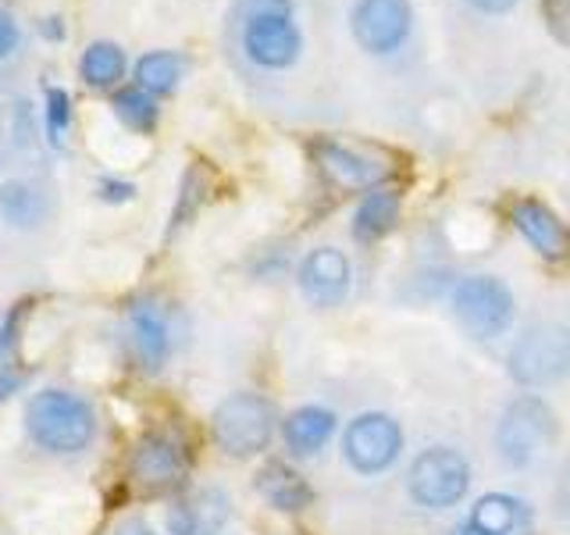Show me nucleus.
<instances>
[{
    "label": "nucleus",
    "instance_id": "obj_1",
    "mask_svg": "<svg viewBox=\"0 0 570 535\" xmlns=\"http://www.w3.org/2000/svg\"><path fill=\"white\" fill-rule=\"evenodd\" d=\"M239 50L261 71H289L303 58L293 0H239Z\"/></svg>",
    "mask_w": 570,
    "mask_h": 535
},
{
    "label": "nucleus",
    "instance_id": "obj_2",
    "mask_svg": "<svg viewBox=\"0 0 570 535\" xmlns=\"http://www.w3.org/2000/svg\"><path fill=\"white\" fill-rule=\"evenodd\" d=\"M26 428L32 442L50 454H79L97 436V415L79 392L43 389L26 407Z\"/></svg>",
    "mask_w": 570,
    "mask_h": 535
},
{
    "label": "nucleus",
    "instance_id": "obj_3",
    "mask_svg": "<svg viewBox=\"0 0 570 535\" xmlns=\"http://www.w3.org/2000/svg\"><path fill=\"white\" fill-rule=\"evenodd\" d=\"M557 439V415L539 392H521L507 403L495 425V450L507 468L521 471L539 460Z\"/></svg>",
    "mask_w": 570,
    "mask_h": 535
},
{
    "label": "nucleus",
    "instance_id": "obj_4",
    "mask_svg": "<svg viewBox=\"0 0 570 535\" xmlns=\"http://www.w3.org/2000/svg\"><path fill=\"white\" fill-rule=\"evenodd\" d=\"M278 415L261 392H232L210 415V436L228 457H257L275 436Z\"/></svg>",
    "mask_w": 570,
    "mask_h": 535
},
{
    "label": "nucleus",
    "instance_id": "obj_5",
    "mask_svg": "<svg viewBox=\"0 0 570 535\" xmlns=\"http://www.w3.org/2000/svg\"><path fill=\"white\" fill-rule=\"evenodd\" d=\"M450 308L456 325L478 343H492V339L507 335L517 314L510 285L495 275H463L450 293Z\"/></svg>",
    "mask_w": 570,
    "mask_h": 535
},
{
    "label": "nucleus",
    "instance_id": "obj_6",
    "mask_svg": "<svg viewBox=\"0 0 570 535\" xmlns=\"http://www.w3.org/2000/svg\"><path fill=\"white\" fill-rule=\"evenodd\" d=\"M471 489V464L453 446H428L406 468V493L424 510H450Z\"/></svg>",
    "mask_w": 570,
    "mask_h": 535
},
{
    "label": "nucleus",
    "instance_id": "obj_7",
    "mask_svg": "<svg viewBox=\"0 0 570 535\" xmlns=\"http://www.w3.org/2000/svg\"><path fill=\"white\" fill-rule=\"evenodd\" d=\"M507 371L517 386L546 389L570 374V332L560 325H531L513 339Z\"/></svg>",
    "mask_w": 570,
    "mask_h": 535
},
{
    "label": "nucleus",
    "instance_id": "obj_8",
    "mask_svg": "<svg viewBox=\"0 0 570 535\" xmlns=\"http://www.w3.org/2000/svg\"><path fill=\"white\" fill-rule=\"evenodd\" d=\"M403 454V428L385 410H364L343 432V460L356 475H382Z\"/></svg>",
    "mask_w": 570,
    "mask_h": 535
},
{
    "label": "nucleus",
    "instance_id": "obj_9",
    "mask_svg": "<svg viewBox=\"0 0 570 535\" xmlns=\"http://www.w3.org/2000/svg\"><path fill=\"white\" fill-rule=\"evenodd\" d=\"M414 29V4L410 0H356L350 11V32L356 47L371 58L400 54Z\"/></svg>",
    "mask_w": 570,
    "mask_h": 535
},
{
    "label": "nucleus",
    "instance_id": "obj_10",
    "mask_svg": "<svg viewBox=\"0 0 570 535\" xmlns=\"http://www.w3.org/2000/svg\"><path fill=\"white\" fill-rule=\"evenodd\" d=\"M311 154H314V165H317L321 178L332 183L335 189H343V193L379 189V186H385V178L392 175V168L385 165L379 154L350 147V143H338L332 136L314 139Z\"/></svg>",
    "mask_w": 570,
    "mask_h": 535
},
{
    "label": "nucleus",
    "instance_id": "obj_11",
    "mask_svg": "<svg viewBox=\"0 0 570 535\" xmlns=\"http://www.w3.org/2000/svg\"><path fill=\"white\" fill-rule=\"evenodd\" d=\"M189 471V457L183 442L165 436V432H147L129 454V478L142 493H171L183 486Z\"/></svg>",
    "mask_w": 570,
    "mask_h": 535
},
{
    "label": "nucleus",
    "instance_id": "obj_12",
    "mask_svg": "<svg viewBox=\"0 0 570 535\" xmlns=\"http://www.w3.org/2000/svg\"><path fill=\"white\" fill-rule=\"evenodd\" d=\"M296 285L314 308H338L350 296L353 285V264L338 246H314L296 268Z\"/></svg>",
    "mask_w": 570,
    "mask_h": 535
},
{
    "label": "nucleus",
    "instance_id": "obj_13",
    "mask_svg": "<svg viewBox=\"0 0 570 535\" xmlns=\"http://www.w3.org/2000/svg\"><path fill=\"white\" fill-rule=\"evenodd\" d=\"M510 225L542 261L549 264L570 261V225L549 204L534 201V196H521L510 207Z\"/></svg>",
    "mask_w": 570,
    "mask_h": 535
},
{
    "label": "nucleus",
    "instance_id": "obj_14",
    "mask_svg": "<svg viewBox=\"0 0 570 535\" xmlns=\"http://www.w3.org/2000/svg\"><path fill=\"white\" fill-rule=\"evenodd\" d=\"M125 343H129L132 361L142 371H157L171 353V325L168 314L154 300H136L125 314Z\"/></svg>",
    "mask_w": 570,
    "mask_h": 535
},
{
    "label": "nucleus",
    "instance_id": "obj_15",
    "mask_svg": "<svg viewBox=\"0 0 570 535\" xmlns=\"http://www.w3.org/2000/svg\"><path fill=\"white\" fill-rule=\"evenodd\" d=\"M254 489L264 496L267 507H275L282 514H299L311 507L314 489L296 468H289L285 460H267L254 478Z\"/></svg>",
    "mask_w": 570,
    "mask_h": 535
},
{
    "label": "nucleus",
    "instance_id": "obj_16",
    "mask_svg": "<svg viewBox=\"0 0 570 535\" xmlns=\"http://www.w3.org/2000/svg\"><path fill=\"white\" fill-rule=\"evenodd\" d=\"M400 214H403V193L396 186H379V189H367L361 196V204L353 207V240L361 243H379L385 240L392 228L400 225Z\"/></svg>",
    "mask_w": 570,
    "mask_h": 535
},
{
    "label": "nucleus",
    "instance_id": "obj_17",
    "mask_svg": "<svg viewBox=\"0 0 570 535\" xmlns=\"http://www.w3.org/2000/svg\"><path fill=\"white\" fill-rule=\"evenodd\" d=\"M335 428H338L335 410L321 403H307V407H296L293 415L282 421V439L289 446L293 457H314L328 446Z\"/></svg>",
    "mask_w": 570,
    "mask_h": 535
},
{
    "label": "nucleus",
    "instance_id": "obj_18",
    "mask_svg": "<svg viewBox=\"0 0 570 535\" xmlns=\"http://www.w3.org/2000/svg\"><path fill=\"white\" fill-rule=\"evenodd\" d=\"M468 522L489 535H531L534 532L531 507L513 493H485L471 507Z\"/></svg>",
    "mask_w": 570,
    "mask_h": 535
},
{
    "label": "nucleus",
    "instance_id": "obj_19",
    "mask_svg": "<svg viewBox=\"0 0 570 535\" xmlns=\"http://www.w3.org/2000/svg\"><path fill=\"white\" fill-rule=\"evenodd\" d=\"M125 71H129V58L115 40H94L79 58V79L89 89H118Z\"/></svg>",
    "mask_w": 570,
    "mask_h": 535
},
{
    "label": "nucleus",
    "instance_id": "obj_20",
    "mask_svg": "<svg viewBox=\"0 0 570 535\" xmlns=\"http://www.w3.org/2000/svg\"><path fill=\"white\" fill-rule=\"evenodd\" d=\"M186 58L178 50H150L132 65V79L154 97H168L175 94L186 79Z\"/></svg>",
    "mask_w": 570,
    "mask_h": 535
},
{
    "label": "nucleus",
    "instance_id": "obj_21",
    "mask_svg": "<svg viewBox=\"0 0 570 535\" xmlns=\"http://www.w3.org/2000/svg\"><path fill=\"white\" fill-rule=\"evenodd\" d=\"M111 111L115 118L125 125V129H132V133H154L157 129V121H160V97L147 94L142 86H118L115 94H111Z\"/></svg>",
    "mask_w": 570,
    "mask_h": 535
},
{
    "label": "nucleus",
    "instance_id": "obj_22",
    "mask_svg": "<svg viewBox=\"0 0 570 535\" xmlns=\"http://www.w3.org/2000/svg\"><path fill=\"white\" fill-rule=\"evenodd\" d=\"M47 214V201L43 193L22 183V178H8L4 186H0V218L14 228H32L40 225Z\"/></svg>",
    "mask_w": 570,
    "mask_h": 535
},
{
    "label": "nucleus",
    "instance_id": "obj_23",
    "mask_svg": "<svg viewBox=\"0 0 570 535\" xmlns=\"http://www.w3.org/2000/svg\"><path fill=\"white\" fill-rule=\"evenodd\" d=\"M43 129L53 150H65L68 129H71V94L65 86H47V107H43Z\"/></svg>",
    "mask_w": 570,
    "mask_h": 535
},
{
    "label": "nucleus",
    "instance_id": "obj_24",
    "mask_svg": "<svg viewBox=\"0 0 570 535\" xmlns=\"http://www.w3.org/2000/svg\"><path fill=\"white\" fill-rule=\"evenodd\" d=\"M207 196V178L200 168H189L186 178H183V189H178V204H175V214H171V228L186 225V218L204 204Z\"/></svg>",
    "mask_w": 570,
    "mask_h": 535
},
{
    "label": "nucleus",
    "instance_id": "obj_25",
    "mask_svg": "<svg viewBox=\"0 0 570 535\" xmlns=\"http://www.w3.org/2000/svg\"><path fill=\"white\" fill-rule=\"evenodd\" d=\"M111 535H193V522H189V504L175 507L171 510V525L168 532H157L147 517H129V522H121Z\"/></svg>",
    "mask_w": 570,
    "mask_h": 535
},
{
    "label": "nucleus",
    "instance_id": "obj_26",
    "mask_svg": "<svg viewBox=\"0 0 570 535\" xmlns=\"http://www.w3.org/2000/svg\"><path fill=\"white\" fill-rule=\"evenodd\" d=\"M542 22L552 40L570 47V0H542Z\"/></svg>",
    "mask_w": 570,
    "mask_h": 535
},
{
    "label": "nucleus",
    "instance_id": "obj_27",
    "mask_svg": "<svg viewBox=\"0 0 570 535\" xmlns=\"http://www.w3.org/2000/svg\"><path fill=\"white\" fill-rule=\"evenodd\" d=\"M97 196L104 204H129L136 196V186L129 183V178H115V175H104L97 183Z\"/></svg>",
    "mask_w": 570,
    "mask_h": 535
},
{
    "label": "nucleus",
    "instance_id": "obj_28",
    "mask_svg": "<svg viewBox=\"0 0 570 535\" xmlns=\"http://www.w3.org/2000/svg\"><path fill=\"white\" fill-rule=\"evenodd\" d=\"M18 318H22V303L18 308H11V314L0 321V371H4V364L11 361V350H14V332H18Z\"/></svg>",
    "mask_w": 570,
    "mask_h": 535
},
{
    "label": "nucleus",
    "instance_id": "obj_29",
    "mask_svg": "<svg viewBox=\"0 0 570 535\" xmlns=\"http://www.w3.org/2000/svg\"><path fill=\"white\" fill-rule=\"evenodd\" d=\"M18 40H22V29H18L14 14L0 8V61L11 58V54L18 50Z\"/></svg>",
    "mask_w": 570,
    "mask_h": 535
},
{
    "label": "nucleus",
    "instance_id": "obj_30",
    "mask_svg": "<svg viewBox=\"0 0 570 535\" xmlns=\"http://www.w3.org/2000/svg\"><path fill=\"white\" fill-rule=\"evenodd\" d=\"M36 29H40V36H43V40H50V43H61L65 36H68L61 14H47V18H40V22H36Z\"/></svg>",
    "mask_w": 570,
    "mask_h": 535
},
{
    "label": "nucleus",
    "instance_id": "obj_31",
    "mask_svg": "<svg viewBox=\"0 0 570 535\" xmlns=\"http://www.w3.org/2000/svg\"><path fill=\"white\" fill-rule=\"evenodd\" d=\"M468 8H474V11H481V14H507V11H513L521 0H463Z\"/></svg>",
    "mask_w": 570,
    "mask_h": 535
},
{
    "label": "nucleus",
    "instance_id": "obj_32",
    "mask_svg": "<svg viewBox=\"0 0 570 535\" xmlns=\"http://www.w3.org/2000/svg\"><path fill=\"white\" fill-rule=\"evenodd\" d=\"M22 386V379H18V374H8V371H0V400H8L11 392Z\"/></svg>",
    "mask_w": 570,
    "mask_h": 535
},
{
    "label": "nucleus",
    "instance_id": "obj_33",
    "mask_svg": "<svg viewBox=\"0 0 570 535\" xmlns=\"http://www.w3.org/2000/svg\"><path fill=\"white\" fill-rule=\"evenodd\" d=\"M450 535H489V532H481L478 525H471V522H463V525H456Z\"/></svg>",
    "mask_w": 570,
    "mask_h": 535
},
{
    "label": "nucleus",
    "instance_id": "obj_34",
    "mask_svg": "<svg viewBox=\"0 0 570 535\" xmlns=\"http://www.w3.org/2000/svg\"><path fill=\"white\" fill-rule=\"evenodd\" d=\"M0 150H4V147H0Z\"/></svg>",
    "mask_w": 570,
    "mask_h": 535
}]
</instances>
